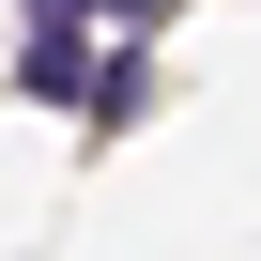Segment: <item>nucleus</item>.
I'll return each instance as SVG.
<instances>
[{"label":"nucleus","mask_w":261,"mask_h":261,"mask_svg":"<svg viewBox=\"0 0 261 261\" xmlns=\"http://www.w3.org/2000/svg\"><path fill=\"white\" fill-rule=\"evenodd\" d=\"M154 108V77H139V46H108V77H92V123H139Z\"/></svg>","instance_id":"obj_1"},{"label":"nucleus","mask_w":261,"mask_h":261,"mask_svg":"<svg viewBox=\"0 0 261 261\" xmlns=\"http://www.w3.org/2000/svg\"><path fill=\"white\" fill-rule=\"evenodd\" d=\"M92 16H123V31H154V16H169V0H92Z\"/></svg>","instance_id":"obj_2"}]
</instances>
